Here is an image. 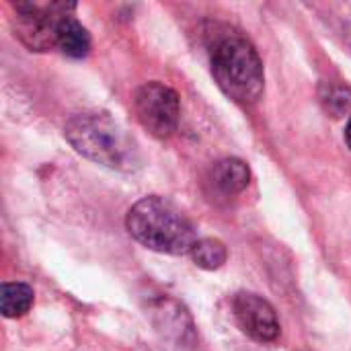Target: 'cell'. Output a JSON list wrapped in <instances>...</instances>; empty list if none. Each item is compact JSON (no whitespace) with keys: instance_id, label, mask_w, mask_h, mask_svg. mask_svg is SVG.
I'll use <instances>...</instances> for the list:
<instances>
[{"instance_id":"ba28073f","label":"cell","mask_w":351,"mask_h":351,"mask_svg":"<svg viewBox=\"0 0 351 351\" xmlns=\"http://www.w3.org/2000/svg\"><path fill=\"white\" fill-rule=\"evenodd\" d=\"M251 181L249 167L239 158H222L212 169V183L226 195H237L247 189Z\"/></svg>"},{"instance_id":"9c48e42d","label":"cell","mask_w":351,"mask_h":351,"mask_svg":"<svg viewBox=\"0 0 351 351\" xmlns=\"http://www.w3.org/2000/svg\"><path fill=\"white\" fill-rule=\"evenodd\" d=\"M58 49L70 58H84L90 51V35L88 31L74 19L66 16L58 25Z\"/></svg>"},{"instance_id":"8992f818","label":"cell","mask_w":351,"mask_h":351,"mask_svg":"<svg viewBox=\"0 0 351 351\" xmlns=\"http://www.w3.org/2000/svg\"><path fill=\"white\" fill-rule=\"evenodd\" d=\"M152 325L169 351H189L195 346V329L187 311L171 298H160L150 306Z\"/></svg>"},{"instance_id":"52a82bcc","label":"cell","mask_w":351,"mask_h":351,"mask_svg":"<svg viewBox=\"0 0 351 351\" xmlns=\"http://www.w3.org/2000/svg\"><path fill=\"white\" fill-rule=\"evenodd\" d=\"M232 308H234V319L239 327L251 339L259 343H271L280 337L278 315L265 298L257 294L241 292L237 294Z\"/></svg>"},{"instance_id":"6da1fadb","label":"cell","mask_w":351,"mask_h":351,"mask_svg":"<svg viewBox=\"0 0 351 351\" xmlns=\"http://www.w3.org/2000/svg\"><path fill=\"white\" fill-rule=\"evenodd\" d=\"M70 146L84 158L113 171H138L142 152L136 140L107 113H78L64 125Z\"/></svg>"},{"instance_id":"30bf717a","label":"cell","mask_w":351,"mask_h":351,"mask_svg":"<svg viewBox=\"0 0 351 351\" xmlns=\"http://www.w3.org/2000/svg\"><path fill=\"white\" fill-rule=\"evenodd\" d=\"M33 288L23 282H4L0 286V311L6 319H19L33 306Z\"/></svg>"},{"instance_id":"7c38bea8","label":"cell","mask_w":351,"mask_h":351,"mask_svg":"<svg viewBox=\"0 0 351 351\" xmlns=\"http://www.w3.org/2000/svg\"><path fill=\"white\" fill-rule=\"evenodd\" d=\"M325 107L331 111L335 117H343L351 111V88L348 86H333L325 95Z\"/></svg>"},{"instance_id":"3957f363","label":"cell","mask_w":351,"mask_h":351,"mask_svg":"<svg viewBox=\"0 0 351 351\" xmlns=\"http://www.w3.org/2000/svg\"><path fill=\"white\" fill-rule=\"evenodd\" d=\"M125 228L140 245L165 255H187L197 243L187 216L156 195L144 197L130 208Z\"/></svg>"},{"instance_id":"7a4b0ae2","label":"cell","mask_w":351,"mask_h":351,"mask_svg":"<svg viewBox=\"0 0 351 351\" xmlns=\"http://www.w3.org/2000/svg\"><path fill=\"white\" fill-rule=\"evenodd\" d=\"M210 62L218 86L237 103L253 105L263 95V64L253 43L224 27L210 35Z\"/></svg>"},{"instance_id":"8fae6325","label":"cell","mask_w":351,"mask_h":351,"mask_svg":"<svg viewBox=\"0 0 351 351\" xmlns=\"http://www.w3.org/2000/svg\"><path fill=\"white\" fill-rule=\"evenodd\" d=\"M191 259L197 267L214 271L220 269L226 259H228V251L224 247V243H220L218 239H202L195 243V247L191 249Z\"/></svg>"},{"instance_id":"4fadbf2b","label":"cell","mask_w":351,"mask_h":351,"mask_svg":"<svg viewBox=\"0 0 351 351\" xmlns=\"http://www.w3.org/2000/svg\"><path fill=\"white\" fill-rule=\"evenodd\" d=\"M346 142H348V146L351 148V117L350 121H348V128H346Z\"/></svg>"},{"instance_id":"5b68a950","label":"cell","mask_w":351,"mask_h":351,"mask_svg":"<svg viewBox=\"0 0 351 351\" xmlns=\"http://www.w3.org/2000/svg\"><path fill=\"white\" fill-rule=\"evenodd\" d=\"M136 117L144 130H148L154 138L165 140L177 132L179 125V97L173 88L162 82H146L138 88L134 97Z\"/></svg>"},{"instance_id":"277c9868","label":"cell","mask_w":351,"mask_h":351,"mask_svg":"<svg viewBox=\"0 0 351 351\" xmlns=\"http://www.w3.org/2000/svg\"><path fill=\"white\" fill-rule=\"evenodd\" d=\"M76 4L74 2H16V21L14 35L31 49V51H47L58 47V25L62 19L72 16Z\"/></svg>"}]
</instances>
